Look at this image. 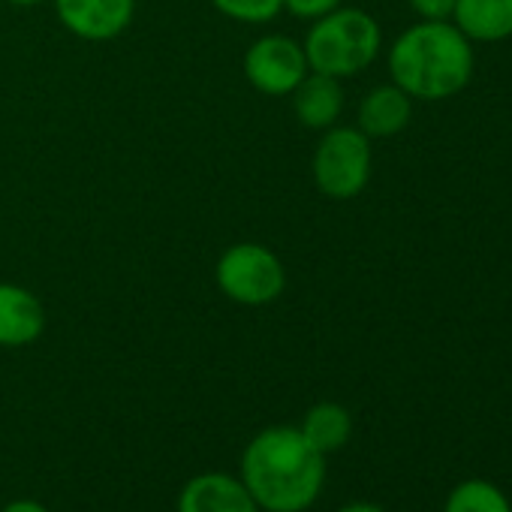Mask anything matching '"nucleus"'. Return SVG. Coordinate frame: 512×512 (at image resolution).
Masks as SVG:
<instances>
[{"instance_id": "1", "label": "nucleus", "mask_w": 512, "mask_h": 512, "mask_svg": "<svg viewBox=\"0 0 512 512\" xmlns=\"http://www.w3.org/2000/svg\"><path fill=\"white\" fill-rule=\"evenodd\" d=\"M238 479L260 512H305L326 485V455L305 440L299 425H269L244 446Z\"/></svg>"}, {"instance_id": "2", "label": "nucleus", "mask_w": 512, "mask_h": 512, "mask_svg": "<svg viewBox=\"0 0 512 512\" xmlns=\"http://www.w3.org/2000/svg\"><path fill=\"white\" fill-rule=\"evenodd\" d=\"M473 43L452 22H419L389 49V76L410 100H449L473 79Z\"/></svg>"}, {"instance_id": "3", "label": "nucleus", "mask_w": 512, "mask_h": 512, "mask_svg": "<svg viewBox=\"0 0 512 512\" xmlns=\"http://www.w3.org/2000/svg\"><path fill=\"white\" fill-rule=\"evenodd\" d=\"M302 49L314 73L350 79L377 61L383 49V31L371 13L356 7H338L314 22Z\"/></svg>"}, {"instance_id": "4", "label": "nucleus", "mask_w": 512, "mask_h": 512, "mask_svg": "<svg viewBox=\"0 0 512 512\" xmlns=\"http://www.w3.org/2000/svg\"><path fill=\"white\" fill-rule=\"evenodd\" d=\"M214 281L229 302L244 308H263L284 296L287 269L278 260V253L266 244L241 241L220 253Z\"/></svg>"}, {"instance_id": "5", "label": "nucleus", "mask_w": 512, "mask_h": 512, "mask_svg": "<svg viewBox=\"0 0 512 512\" xmlns=\"http://www.w3.org/2000/svg\"><path fill=\"white\" fill-rule=\"evenodd\" d=\"M371 139L359 127H329L314 151V184L323 196L347 202L371 181Z\"/></svg>"}, {"instance_id": "6", "label": "nucleus", "mask_w": 512, "mask_h": 512, "mask_svg": "<svg viewBox=\"0 0 512 512\" xmlns=\"http://www.w3.org/2000/svg\"><path fill=\"white\" fill-rule=\"evenodd\" d=\"M311 73L302 43L284 34H266L244 52L247 82L269 97H290L296 85Z\"/></svg>"}, {"instance_id": "7", "label": "nucleus", "mask_w": 512, "mask_h": 512, "mask_svg": "<svg viewBox=\"0 0 512 512\" xmlns=\"http://www.w3.org/2000/svg\"><path fill=\"white\" fill-rule=\"evenodd\" d=\"M61 25L85 43L118 40L133 16L136 0H52Z\"/></svg>"}, {"instance_id": "8", "label": "nucleus", "mask_w": 512, "mask_h": 512, "mask_svg": "<svg viewBox=\"0 0 512 512\" xmlns=\"http://www.w3.org/2000/svg\"><path fill=\"white\" fill-rule=\"evenodd\" d=\"M178 512H260V506L235 473L205 470L184 482Z\"/></svg>"}, {"instance_id": "9", "label": "nucleus", "mask_w": 512, "mask_h": 512, "mask_svg": "<svg viewBox=\"0 0 512 512\" xmlns=\"http://www.w3.org/2000/svg\"><path fill=\"white\" fill-rule=\"evenodd\" d=\"M46 332L43 302L22 284L0 281V347H28Z\"/></svg>"}, {"instance_id": "10", "label": "nucleus", "mask_w": 512, "mask_h": 512, "mask_svg": "<svg viewBox=\"0 0 512 512\" xmlns=\"http://www.w3.org/2000/svg\"><path fill=\"white\" fill-rule=\"evenodd\" d=\"M290 97H293V112H296L299 124L308 127V130H329V127L338 124V118L344 112L341 79L326 76V73L311 70L296 85V91Z\"/></svg>"}, {"instance_id": "11", "label": "nucleus", "mask_w": 512, "mask_h": 512, "mask_svg": "<svg viewBox=\"0 0 512 512\" xmlns=\"http://www.w3.org/2000/svg\"><path fill=\"white\" fill-rule=\"evenodd\" d=\"M413 118V100L398 85H377L359 103V130L368 139H389L398 136Z\"/></svg>"}, {"instance_id": "12", "label": "nucleus", "mask_w": 512, "mask_h": 512, "mask_svg": "<svg viewBox=\"0 0 512 512\" xmlns=\"http://www.w3.org/2000/svg\"><path fill=\"white\" fill-rule=\"evenodd\" d=\"M452 25L470 43H503L512 37V0H455Z\"/></svg>"}, {"instance_id": "13", "label": "nucleus", "mask_w": 512, "mask_h": 512, "mask_svg": "<svg viewBox=\"0 0 512 512\" xmlns=\"http://www.w3.org/2000/svg\"><path fill=\"white\" fill-rule=\"evenodd\" d=\"M299 431L305 434V440L317 452L332 455V452H338V449L347 446V440L353 434V416H350L347 407H341L335 401H320V404H314L305 413Z\"/></svg>"}, {"instance_id": "14", "label": "nucleus", "mask_w": 512, "mask_h": 512, "mask_svg": "<svg viewBox=\"0 0 512 512\" xmlns=\"http://www.w3.org/2000/svg\"><path fill=\"white\" fill-rule=\"evenodd\" d=\"M443 512H512V506L497 485L485 479H467L452 488Z\"/></svg>"}, {"instance_id": "15", "label": "nucleus", "mask_w": 512, "mask_h": 512, "mask_svg": "<svg viewBox=\"0 0 512 512\" xmlns=\"http://www.w3.org/2000/svg\"><path fill=\"white\" fill-rule=\"evenodd\" d=\"M208 4L226 19L244 22V25H266L278 13H284L281 0H208Z\"/></svg>"}, {"instance_id": "16", "label": "nucleus", "mask_w": 512, "mask_h": 512, "mask_svg": "<svg viewBox=\"0 0 512 512\" xmlns=\"http://www.w3.org/2000/svg\"><path fill=\"white\" fill-rule=\"evenodd\" d=\"M284 10L296 19H305V22H317L323 16H329L332 10H338L344 0H281Z\"/></svg>"}, {"instance_id": "17", "label": "nucleus", "mask_w": 512, "mask_h": 512, "mask_svg": "<svg viewBox=\"0 0 512 512\" xmlns=\"http://www.w3.org/2000/svg\"><path fill=\"white\" fill-rule=\"evenodd\" d=\"M410 7L422 22H452L455 0H410Z\"/></svg>"}, {"instance_id": "18", "label": "nucleus", "mask_w": 512, "mask_h": 512, "mask_svg": "<svg viewBox=\"0 0 512 512\" xmlns=\"http://www.w3.org/2000/svg\"><path fill=\"white\" fill-rule=\"evenodd\" d=\"M0 512H52V509L46 503L34 500V497H16V500H10Z\"/></svg>"}, {"instance_id": "19", "label": "nucleus", "mask_w": 512, "mask_h": 512, "mask_svg": "<svg viewBox=\"0 0 512 512\" xmlns=\"http://www.w3.org/2000/svg\"><path fill=\"white\" fill-rule=\"evenodd\" d=\"M338 512H386V509H380V506H374V503H347V506H341Z\"/></svg>"}, {"instance_id": "20", "label": "nucleus", "mask_w": 512, "mask_h": 512, "mask_svg": "<svg viewBox=\"0 0 512 512\" xmlns=\"http://www.w3.org/2000/svg\"><path fill=\"white\" fill-rule=\"evenodd\" d=\"M7 4H13V7H40V4H46V0H7Z\"/></svg>"}]
</instances>
